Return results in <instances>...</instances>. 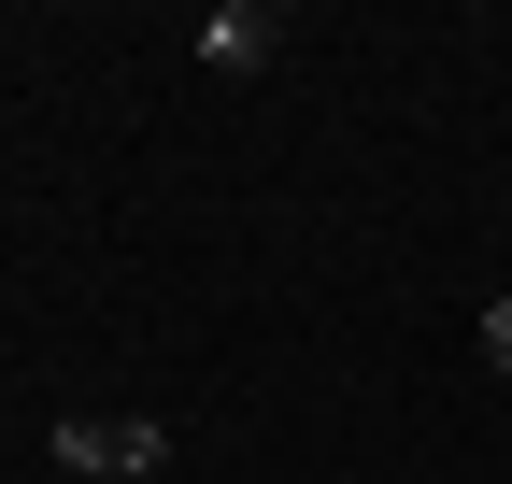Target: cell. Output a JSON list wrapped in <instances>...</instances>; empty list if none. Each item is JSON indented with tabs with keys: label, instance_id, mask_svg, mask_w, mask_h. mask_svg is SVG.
Here are the masks:
<instances>
[{
	"label": "cell",
	"instance_id": "obj_1",
	"mask_svg": "<svg viewBox=\"0 0 512 484\" xmlns=\"http://www.w3.org/2000/svg\"><path fill=\"white\" fill-rule=\"evenodd\" d=\"M57 470H72V484H157L171 470V428H157V413H57Z\"/></svg>",
	"mask_w": 512,
	"mask_h": 484
},
{
	"label": "cell",
	"instance_id": "obj_3",
	"mask_svg": "<svg viewBox=\"0 0 512 484\" xmlns=\"http://www.w3.org/2000/svg\"><path fill=\"white\" fill-rule=\"evenodd\" d=\"M484 356H498V371H512V299H484Z\"/></svg>",
	"mask_w": 512,
	"mask_h": 484
},
{
	"label": "cell",
	"instance_id": "obj_2",
	"mask_svg": "<svg viewBox=\"0 0 512 484\" xmlns=\"http://www.w3.org/2000/svg\"><path fill=\"white\" fill-rule=\"evenodd\" d=\"M271 57H285L271 0H214V15H200V72H271Z\"/></svg>",
	"mask_w": 512,
	"mask_h": 484
}]
</instances>
